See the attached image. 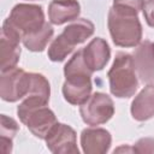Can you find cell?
I'll return each mask as SVG.
<instances>
[{
	"mask_svg": "<svg viewBox=\"0 0 154 154\" xmlns=\"http://www.w3.org/2000/svg\"><path fill=\"white\" fill-rule=\"evenodd\" d=\"M48 102L40 96H25L17 107L19 120L35 137L41 140H45L58 123L54 112L48 107Z\"/></svg>",
	"mask_w": 154,
	"mask_h": 154,
	"instance_id": "7a4b0ae2",
	"label": "cell"
},
{
	"mask_svg": "<svg viewBox=\"0 0 154 154\" xmlns=\"http://www.w3.org/2000/svg\"><path fill=\"white\" fill-rule=\"evenodd\" d=\"M81 13V5L77 0H52L48 6V18L54 25L73 22Z\"/></svg>",
	"mask_w": 154,
	"mask_h": 154,
	"instance_id": "5bb4252c",
	"label": "cell"
},
{
	"mask_svg": "<svg viewBox=\"0 0 154 154\" xmlns=\"http://www.w3.org/2000/svg\"><path fill=\"white\" fill-rule=\"evenodd\" d=\"M132 61L140 81L154 84V43L148 40L140 42L132 53Z\"/></svg>",
	"mask_w": 154,
	"mask_h": 154,
	"instance_id": "30bf717a",
	"label": "cell"
},
{
	"mask_svg": "<svg viewBox=\"0 0 154 154\" xmlns=\"http://www.w3.org/2000/svg\"><path fill=\"white\" fill-rule=\"evenodd\" d=\"M131 116L137 122H146L154 117V84L146 85L132 100Z\"/></svg>",
	"mask_w": 154,
	"mask_h": 154,
	"instance_id": "9a60e30c",
	"label": "cell"
},
{
	"mask_svg": "<svg viewBox=\"0 0 154 154\" xmlns=\"http://www.w3.org/2000/svg\"><path fill=\"white\" fill-rule=\"evenodd\" d=\"M144 0H113L114 8L134 14H138L141 10H143Z\"/></svg>",
	"mask_w": 154,
	"mask_h": 154,
	"instance_id": "ac0fdd59",
	"label": "cell"
},
{
	"mask_svg": "<svg viewBox=\"0 0 154 154\" xmlns=\"http://www.w3.org/2000/svg\"><path fill=\"white\" fill-rule=\"evenodd\" d=\"M111 94L119 99H129L138 88V79L134 67L132 55L118 52L107 73Z\"/></svg>",
	"mask_w": 154,
	"mask_h": 154,
	"instance_id": "277c9868",
	"label": "cell"
},
{
	"mask_svg": "<svg viewBox=\"0 0 154 154\" xmlns=\"http://www.w3.org/2000/svg\"><path fill=\"white\" fill-rule=\"evenodd\" d=\"M91 73L93 71L85 65L82 49L73 53L64 66L65 82L63 84L64 99L75 106H81L91 95Z\"/></svg>",
	"mask_w": 154,
	"mask_h": 154,
	"instance_id": "6da1fadb",
	"label": "cell"
},
{
	"mask_svg": "<svg viewBox=\"0 0 154 154\" xmlns=\"http://www.w3.org/2000/svg\"><path fill=\"white\" fill-rule=\"evenodd\" d=\"M31 85V72L23 69L12 67L1 71L0 77V96L6 102H16L29 94Z\"/></svg>",
	"mask_w": 154,
	"mask_h": 154,
	"instance_id": "52a82bcc",
	"label": "cell"
},
{
	"mask_svg": "<svg viewBox=\"0 0 154 154\" xmlns=\"http://www.w3.org/2000/svg\"><path fill=\"white\" fill-rule=\"evenodd\" d=\"M119 152H128V153H135L134 152V148L132 147H125V146H122L117 149H114V153H119Z\"/></svg>",
	"mask_w": 154,
	"mask_h": 154,
	"instance_id": "44dd1931",
	"label": "cell"
},
{
	"mask_svg": "<svg viewBox=\"0 0 154 154\" xmlns=\"http://www.w3.org/2000/svg\"><path fill=\"white\" fill-rule=\"evenodd\" d=\"M142 11L146 23L150 28H154V0H146Z\"/></svg>",
	"mask_w": 154,
	"mask_h": 154,
	"instance_id": "ffe728a7",
	"label": "cell"
},
{
	"mask_svg": "<svg viewBox=\"0 0 154 154\" xmlns=\"http://www.w3.org/2000/svg\"><path fill=\"white\" fill-rule=\"evenodd\" d=\"M82 120L90 126H96L107 123L114 114L113 100L105 93L96 91L79 106Z\"/></svg>",
	"mask_w": 154,
	"mask_h": 154,
	"instance_id": "ba28073f",
	"label": "cell"
},
{
	"mask_svg": "<svg viewBox=\"0 0 154 154\" xmlns=\"http://www.w3.org/2000/svg\"><path fill=\"white\" fill-rule=\"evenodd\" d=\"M53 34H54L53 26L49 23H46L36 32L24 36L22 38V42L25 46V48H28L31 52H42L51 41V38L53 37Z\"/></svg>",
	"mask_w": 154,
	"mask_h": 154,
	"instance_id": "2e32d148",
	"label": "cell"
},
{
	"mask_svg": "<svg viewBox=\"0 0 154 154\" xmlns=\"http://www.w3.org/2000/svg\"><path fill=\"white\" fill-rule=\"evenodd\" d=\"M94 24L85 18H79L73 20L63 32L58 35L48 47V58L54 63H60L66 59V57L72 53L75 46L81 45L87 41L94 34Z\"/></svg>",
	"mask_w": 154,
	"mask_h": 154,
	"instance_id": "3957f363",
	"label": "cell"
},
{
	"mask_svg": "<svg viewBox=\"0 0 154 154\" xmlns=\"http://www.w3.org/2000/svg\"><path fill=\"white\" fill-rule=\"evenodd\" d=\"M47 148L53 154H78L76 131L66 124L57 123L45 138Z\"/></svg>",
	"mask_w": 154,
	"mask_h": 154,
	"instance_id": "9c48e42d",
	"label": "cell"
},
{
	"mask_svg": "<svg viewBox=\"0 0 154 154\" xmlns=\"http://www.w3.org/2000/svg\"><path fill=\"white\" fill-rule=\"evenodd\" d=\"M2 24L10 26L20 38H23L26 35L36 32L46 24L45 13L40 5L17 4Z\"/></svg>",
	"mask_w": 154,
	"mask_h": 154,
	"instance_id": "8992f818",
	"label": "cell"
},
{
	"mask_svg": "<svg viewBox=\"0 0 154 154\" xmlns=\"http://www.w3.org/2000/svg\"><path fill=\"white\" fill-rule=\"evenodd\" d=\"M19 126L17 122L7 117L6 114H1V123H0V148L4 153L12 152L13 138L18 132Z\"/></svg>",
	"mask_w": 154,
	"mask_h": 154,
	"instance_id": "e0dca14e",
	"label": "cell"
},
{
	"mask_svg": "<svg viewBox=\"0 0 154 154\" xmlns=\"http://www.w3.org/2000/svg\"><path fill=\"white\" fill-rule=\"evenodd\" d=\"M134 152L138 154L143 153H152L154 154V138L152 137H143L140 138L135 144H134Z\"/></svg>",
	"mask_w": 154,
	"mask_h": 154,
	"instance_id": "d6986e66",
	"label": "cell"
},
{
	"mask_svg": "<svg viewBox=\"0 0 154 154\" xmlns=\"http://www.w3.org/2000/svg\"><path fill=\"white\" fill-rule=\"evenodd\" d=\"M20 36L17 35L10 26L2 24L1 29V65L0 70L6 71L16 67L20 57Z\"/></svg>",
	"mask_w": 154,
	"mask_h": 154,
	"instance_id": "8fae6325",
	"label": "cell"
},
{
	"mask_svg": "<svg viewBox=\"0 0 154 154\" xmlns=\"http://www.w3.org/2000/svg\"><path fill=\"white\" fill-rule=\"evenodd\" d=\"M107 25L112 41L118 47H136L142 40V25L137 14L111 7Z\"/></svg>",
	"mask_w": 154,
	"mask_h": 154,
	"instance_id": "5b68a950",
	"label": "cell"
},
{
	"mask_svg": "<svg viewBox=\"0 0 154 154\" xmlns=\"http://www.w3.org/2000/svg\"><path fill=\"white\" fill-rule=\"evenodd\" d=\"M83 59L85 65L94 72V71H101L108 63L111 58V48L106 40L102 37H95L93 38L87 47L82 49Z\"/></svg>",
	"mask_w": 154,
	"mask_h": 154,
	"instance_id": "4fadbf2b",
	"label": "cell"
},
{
	"mask_svg": "<svg viewBox=\"0 0 154 154\" xmlns=\"http://www.w3.org/2000/svg\"><path fill=\"white\" fill-rule=\"evenodd\" d=\"M112 136L102 128H87L81 132V146L85 154H105L109 150Z\"/></svg>",
	"mask_w": 154,
	"mask_h": 154,
	"instance_id": "7c38bea8",
	"label": "cell"
}]
</instances>
